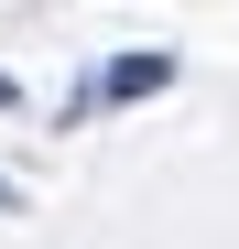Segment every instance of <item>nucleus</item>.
<instances>
[{
	"instance_id": "obj_2",
	"label": "nucleus",
	"mask_w": 239,
	"mask_h": 249,
	"mask_svg": "<svg viewBox=\"0 0 239 249\" xmlns=\"http://www.w3.org/2000/svg\"><path fill=\"white\" fill-rule=\"evenodd\" d=\"M0 217H22V184H11V174H0Z\"/></svg>"
},
{
	"instance_id": "obj_3",
	"label": "nucleus",
	"mask_w": 239,
	"mask_h": 249,
	"mask_svg": "<svg viewBox=\"0 0 239 249\" xmlns=\"http://www.w3.org/2000/svg\"><path fill=\"white\" fill-rule=\"evenodd\" d=\"M11 98H22V87H11V76H0V108H11Z\"/></svg>"
},
{
	"instance_id": "obj_1",
	"label": "nucleus",
	"mask_w": 239,
	"mask_h": 249,
	"mask_svg": "<svg viewBox=\"0 0 239 249\" xmlns=\"http://www.w3.org/2000/svg\"><path fill=\"white\" fill-rule=\"evenodd\" d=\"M174 87V54H120L109 76H98V87L87 98H109V108H131V98H163ZM87 98H76V108H87Z\"/></svg>"
}]
</instances>
